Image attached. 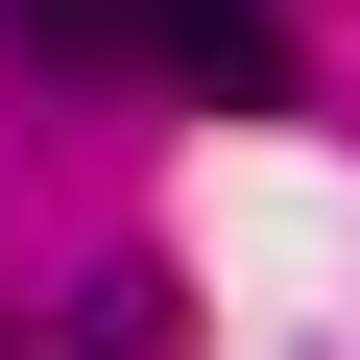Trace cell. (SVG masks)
I'll list each match as a JSON object with an SVG mask.
<instances>
[{
    "label": "cell",
    "mask_w": 360,
    "mask_h": 360,
    "mask_svg": "<svg viewBox=\"0 0 360 360\" xmlns=\"http://www.w3.org/2000/svg\"><path fill=\"white\" fill-rule=\"evenodd\" d=\"M168 336H193V312H168V264H96V288H72V360H168Z\"/></svg>",
    "instance_id": "obj_2"
},
{
    "label": "cell",
    "mask_w": 360,
    "mask_h": 360,
    "mask_svg": "<svg viewBox=\"0 0 360 360\" xmlns=\"http://www.w3.org/2000/svg\"><path fill=\"white\" fill-rule=\"evenodd\" d=\"M25 72H168V96H288V25L264 0H0Z\"/></svg>",
    "instance_id": "obj_1"
},
{
    "label": "cell",
    "mask_w": 360,
    "mask_h": 360,
    "mask_svg": "<svg viewBox=\"0 0 360 360\" xmlns=\"http://www.w3.org/2000/svg\"><path fill=\"white\" fill-rule=\"evenodd\" d=\"M0 360H25V336H0Z\"/></svg>",
    "instance_id": "obj_3"
}]
</instances>
